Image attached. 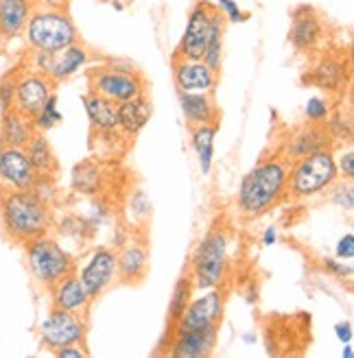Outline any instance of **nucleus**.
Returning a JSON list of instances; mask_svg holds the SVG:
<instances>
[{
	"label": "nucleus",
	"mask_w": 354,
	"mask_h": 358,
	"mask_svg": "<svg viewBox=\"0 0 354 358\" xmlns=\"http://www.w3.org/2000/svg\"><path fill=\"white\" fill-rule=\"evenodd\" d=\"M0 225L11 243L27 245L29 241L50 231V203L33 190H0Z\"/></svg>",
	"instance_id": "obj_1"
},
{
	"label": "nucleus",
	"mask_w": 354,
	"mask_h": 358,
	"mask_svg": "<svg viewBox=\"0 0 354 358\" xmlns=\"http://www.w3.org/2000/svg\"><path fill=\"white\" fill-rule=\"evenodd\" d=\"M289 162L285 157L271 155L260 162L241 179L239 186V210L245 217H262L269 212L282 196L287 194L289 184Z\"/></svg>",
	"instance_id": "obj_2"
},
{
	"label": "nucleus",
	"mask_w": 354,
	"mask_h": 358,
	"mask_svg": "<svg viewBox=\"0 0 354 358\" xmlns=\"http://www.w3.org/2000/svg\"><path fill=\"white\" fill-rule=\"evenodd\" d=\"M22 38L31 50L50 52L55 55L62 48L79 42V29L64 3L52 0H38Z\"/></svg>",
	"instance_id": "obj_3"
},
{
	"label": "nucleus",
	"mask_w": 354,
	"mask_h": 358,
	"mask_svg": "<svg viewBox=\"0 0 354 358\" xmlns=\"http://www.w3.org/2000/svg\"><path fill=\"white\" fill-rule=\"evenodd\" d=\"M337 179V159L332 151H315L302 159H295V164L289 169L287 194H291L293 199H313V196L324 194Z\"/></svg>",
	"instance_id": "obj_4"
},
{
	"label": "nucleus",
	"mask_w": 354,
	"mask_h": 358,
	"mask_svg": "<svg viewBox=\"0 0 354 358\" xmlns=\"http://www.w3.org/2000/svg\"><path fill=\"white\" fill-rule=\"evenodd\" d=\"M87 83H90V92L116 105L145 94V79L138 68L118 59L87 70Z\"/></svg>",
	"instance_id": "obj_5"
},
{
	"label": "nucleus",
	"mask_w": 354,
	"mask_h": 358,
	"mask_svg": "<svg viewBox=\"0 0 354 358\" xmlns=\"http://www.w3.org/2000/svg\"><path fill=\"white\" fill-rule=\"evenodd\" d=\"M24 258L33 280L44 289H50L52 284H57L77 268L75 258L48 234L29 241L24 245Z\"/></svg>",
	"instance_id": "obj_6"
},
{
	"label": "nucleus",
	"mask_w": 354,
	"mask_h": 358,
	"mask_svg": "<svg viewBox=\"0 0 354 358\" xmlns=\"http://www.w3.org/2000/svg\"><path fill=\"white\" fill-rule=\"evenodd\" d=\"M227 271V236L221 227L210 229L197 245L192 256V284L194 289H217Z\"/></svg>",
	"instance_id": "obj_7"
},
{
	"label": "nucleus",
	"mask_w": 354,
	"mask_h": 358,
	"mask_svg": "<svg viewBox=\"0 0 354 358\" xmlns=\"http://www.w3.org/2000/svg\"><path fill=\"white\" fill-rule=\"evenodd\" d=\"M87 336L85 317L59 308H50L40 324V338L48 350H59L66 345H83Z\"/></svg>",
	"instance_id": "obj_8"
},
{
	"label": "nucleus",
	"mask_w": 354,
	"mask_h": 358,
	"mask_svg": "<svg viewBox=\"0 0 354 358\" xmlns=\"http://www.w3.org/2000/svg\"><path fill=\"white\" fill-rule=\"evenodd\" d=\"M217 13V7L208 3V0H197L192 5L186 29L182 33V40L177 44L175 57L180 59H201L208 48L210 40V29H212V17Z\"/></svg>",
	"instance_id": "obj_9"
},
{
	"label": "nucleus",
	"mask_w": 354,
	"mask_h": 358,
	"mask_svg": "<svg viewBox=\"0 0 354 358\" xmlns=\"http://www.w3.org/2000/svg\"><path fill=\"white\" fill-rule=\"evenodd\" d=\"M79 278L92 299L110 291L114 282H118V260L116 252L110 247H97L79 271Z\"/></svg>",
	"instance_id": "obj_10"
},
{
	"label": "nucleus",
	"mask_w": 354,
	"mask_h": 358,
	"mask_svg": "<svg viewBox=\"0 0 354 358\" xmlns=\"http://www.w3.org/2000/svg\"><path fill=\"white\" fill-rule=\"evenodd\" d=\"M225 308V297L219 289H208L206 295L190 299L182 317L173 324L175 332H186V330H197L206 326H219L223 319Z\"/></svg>",
	"instance_id": "obj_11"
},
{
	"label": "nucleus",
	"mask_w": 354,
	"mask_h": 358,
	"mask_svg": "<svg viewBox=\"0 0 354 358\" xmlns=\"http://www.w3.org/2000/svg\"><path fill=\"white\" fill-rule=\"evenodd\" d=\"M55 92V83H52L46 75L38 73V70H17V81H15V101L13 107L24 116L33 118L42 110V105L48 101V96Z\"/></svg>",
	"instance_id": "obj_12"
},
{
	"label": "nucleus",
	"mask_w": 354,
	"mask_h": 358,
	"mask_svg": "<svg viewBox=\"0 0 354 358\" xmlns=\"http://www.w3.org/2000/svg\"><path fill=\"white\" fill-rule=\"evenodd\" d=\"M173 79L177 92H206L215 94L219 73L208 68L201 59L173 57Z\"/></svg>",
	"instance_id": "obj_13"
},
{
	"label": "nucleus",
	"mask_w": 354,
	"mask_h": 358,
	"mask_svg": "<svg viewBox=\"0 0 354 358\" xmlns=\"http://www.w3.org/2000/svg\"><path fill=\"white\" fill-rule=\"evenodd\" d=\"M38 182L27 151L17 147H0V186L13 190H31Z\"/></svg>",
	"instance_id": "obj_14"
},
{
	"label": "nucleus",
	"mask_w": 354,
	"mask_h": 358,
	"mask_svg": "<svg viewBox=\"0 0 354 358\" xmlns=\"http://www.w3.org/2000/svg\"><path fill=\"white\" fill-rule=\"evenodd\" d=\"M324 40V22L313 7L299 5L291 13L289 42L297 52H311Z\"/></svg>",
	"instance_id": "obj_15"
},
{
	"label": "nucleus",
	"mask_w": 354,
	"mask_h": 358,
	"mask_svg": "<svg viewBox=\"0 0 354 358\" xmlns=\"http://www.w3.org/2000/svg\"><path fill=\"white\" fill-rule=\"evenodd\" d=\"M219 338V326H206L197 330L175 332L169 345V356L173 358H206L215 352Z\"/></svg>",
	"instance_id": "obj_16"
},
{
	"label": "nucleus",
	"mask_w": 354,
	"mask_h": 358,
	"mask_svg": "<svg viewBox=\"0 0 354 358\" xmlns=\"http://www.w3.org/2000/svg\"><path fill=\"white\" fill-rule=\"evenodd\" d=\"M92 301L94 299L90 297V293H87V289L83 286L79 273H75V271L68 273L57 284L50 286V303H52V308L77 313V315H85Z\"/></svg>",
	"instance_id": "obj_17"
},
{
	"label": "nucleus",
	"mask_w": 354,
	"mask_h": 358,
	"mask_svg": "<svg viewBox=\"0 0 354 358\" xmlns=\"http://www.w3.org/2000/svg\"><path fill=\"white\" fill-rule=\"evenodd\" d=\"M322 149H330V136L326 131V127L322 122H309L306 127L297 129L289 140H287V147H285V157L287 162H295V159H302L315 151H322Z\"/></svg>",
	"instance_id": "obj_18"
},
{
	"label": "nucleus",
	"mask_w": 354,
	"mask_h": 358,
	"mask_svg": "<svg viewBox=\"0 0 354 358\" xmlns=\"http://www.w3.org/2000/svg\"><path fill=\"white\" fill-rule=\"evenodd\" d=\"M151 103L145 94H140L136 99H129L125 103L116 105V116H118V131L122 138L134 140L140 131L147 127V122L151 120Z\"/></svg>",
	"instance_id": "obj_19"
},
{
	"label": "nucleus",
	"mask_w": 354,
	"mask_h": 358,
	"mask_svg": "<svg viewBox=\"0 0 354 358\" xmlns=\"http://www.w3.org/2000/svg\"><path fill=\"white\" fill-rule=\"evenodd\" d=\"M90 59H92V52L85 44H81V42L70 44V46L62 48L59 52L52 55L48 79L52 83H62L73 75H77L81 68H85L87 64H90Z\"/></svg>",
	"instance_id": "obj_20"
},
{
	"label": "nucleus",
	"mask_w": 354,
	"mask_h": 358,
	"mask_svg": "<svg viewBox=\"0 0 354 358\" xmlns=\"http://www.w3.org/2000/svg\"><path fill=\"white\" fill-rule=\"evenodd\" d=\"M83 107L87 120H90V127L94 134L103 136V138H112L118 131V116H116V103L103 99L94 92L83 96Z\"/></svg>",
	"instance_id": "obj_21"
},
{
	"label": "nucleus",
	"mask_w": 354,
	"mask_h": 358,
	"mask_svg": "<svg viewBox=\"0 0 354 358\" xmlns=\"http://www.w3.org/2000/svg\"><path fill=\"white\" fill-rule=\"evenodd\" d=\"M35 5L38 0H0V33L7 42L22 38Z\"/></svg>",
	"instance_id": "obj_22"
},
{
	"label": "nucleus",
	"mask_w": 354,
	"mask_h": 358,
	"mask_svg": "<svg viewBox=\"0 0 354 358\" xmlns=\"http://www.w3.org/2000/svg\"><path fill=\"white\" fill-rule=\"evenodd\" d=\"M180 107L190 127L199 124H219V107L206 92H180Z\"/></svg>",
	"instance_id": "obj_23"
},
{
	"label": "nucleus",
	"mask_w": 354,
	"mask_h": 358,
	"mask_svg": "<svg viewBox=\"0 0 354 358\" xmlns=\"http://www.w3.org/2000/svg\"><path fill=\"white\" fill-rule=\"evenodd\" d=\"M118 260V280L122 284L143 282L149 271V252L145 245L132 243L116 254Z\"/></svg>",
	"instance_id": "obj_24"
},
{
	"label": "nucleus",
	"mask_w": 354,
	"mask_h": 358,
	"mask_svg": "<svg viewBox=\"0 0 354 358\" xmlns=\"http://www.w3.org/2000/svg\"><path fill=\"white\" fill-rule=\"evenodd\" d=\"M33 134H35L33 120L22 112H17L15 107L0 114V145L3 147L24 149Z\"/></svg>",
	"instance_id": "obj_25"
},
{
	"label": "nucleus",
	"mask_w": 354,
	"mask_h": 358,
	"mask_svg": "<svg viewBox=\"0 0 354 358\" xmlns=\"http://www.w3.org/2000/svg\"><path fill=\"white\" fill-rule=\"evenodd\" d=\"M24 151H27V157H29L35 175L44 177V179H55V175L59 173V162H57V155L52 151L48 138L42 131H35L31 136Z\"/></svg>",
	"instance_id": "obj_26"
},
{
	"label": "nucleus",
	"mask_w": 354,
	"mask_h": 358,
	"mask_svg": "<svg viewBox=\"0 0 354 358\" xmlns=\"http://www.w3.org/2000/svg\"><path fill=\"white\" fill-rule=\"evenodd\" d=\"M306 81L315 87L326 90V92H339L346 85V66L334 57H322L311 68Z\"/></svg>",
	"instance_id": "obj_27"
},
{
	"label": "nucleus",
	"mask_w": 354,
	"mask_h": 358,
	"mask_svg": "<svg viewBox=\"0 0 354 358\" xmlns=\"http://www.w3.org/2000/svg\"><path fill=\"white\" fill-rule=\"evenodd\" d=\"M215 136H217V124H199V127H192V149L199 157V169L204 175H210L212 171Z\"/></svg>",
	"instance_id": "obj_28"
},
{
	"label": "nucleus",
	"mask_w": 354,
	"mask_h": 358,
	"mask_svg": "<svg viewBox=\"0 0 354 358\" xmlns=\"http://www.w3.org/2000/svg\"><path fill=\"white\" fill-rule=\"evenodd\" d=\"M225 17L217 11L215 17H212V29H210V40H208V48L204 52L201 62L212 68L215 73L221 70V62H223V35H225Z\"/></svg>",
	"instance_id": "obj_29"
},
{
	"label": "nucleus",
	"mask_w": 354,
	"mask_h": 358,
	"mask_svg": "<svg viewBox=\"0 0 354 358\" xmlns=\"http://www.w3.org/2000/svg\"><path fill=\"white\" fill-rule=\"evenodd\" d=\"M73 188L83 194L99 192L101 188V169L94 162H83L73 171Z\"/></svg>",
	"instance_id": "obj_30"
},
{
	"label": "nucleus",
	"mask_w": 354,
	"mask_h": 358,
	"mask_svg": "<svg viewBox=\"0 0 354 358\" xmlns=\"http://www.w3.org/2000/svg\"><path fill=\"white\" fill-rule=\"evenodd\" d=\"M192 291H194L192 278H180V280L175 282V289H173V295H171V301H169V319H171V324H175V321L182 317V313L186 310L188 301L192 299Z\"/></svg>",
	"instance_id": "obj_31"
},
{
	"label": "nucleus",
	"mask_w": 354,
	"mask_h": 358,
	"mask_svg": "<svg viewBox=\"0 0 354 358\" xmlns=\"http://www.w3.org/2000/svg\"><path fill=\"white\" fill-rule=\"evenodd\" d=\"M62 112H59V107H57V94L52 92L50 96H48V101L42 105V110L35 114L31 120H33V127H35V131H42V134H46L48 129H52L55 124H59L62 122Z\"/></svg>",
	"instance_id": "obj_32"
},
{
	"label": "nucleus",
	"mask_w": 354,
	"mask_h": 358,
	"mask_svg": "<svg viewBox=\"0 0 354 358\" xmlns=\"http://www.w3.org/2000/svg\"><path fill=\"white\" fill-rule=\"evenodd\" d=\"M326 131H328L330 140L350 142L352 140V122H350V116H346L344 112L328 114V118H326Z\"/></svg>",
	"instance_id": "obj_33"
},
{
	"label": "nucleus",
	"mask_w": 354,
	"mask_h": 358,
	"mask_svg": "<svg viewBox=\"0 0 354 358\" xmlns=\"http://www.w3.org/2000/svg\"><path fill=\"white\" fill-rule=\"evenodd\" d=\"M332 188L334 190H330V201L337 208L346 210V212H352V208H354V190H352L350 179H346V184L337 179V182L332 184Z\"/></svg>",
	"instance_id": "obj_34"
},
{
	"label": "nucleus",
	"mask_w": 354,
	"mask_h": 358,
	"mask_svg": "<svg viewBox=\"0 0 354 358\" xmlns=\"http://www.w3.org/2000/svg\"><path fill=\"white\" fill-rule=\"evenodd\" d=\"M17 70L15 68L11 73H7L3 79H0V114L11 110L13 107V101H15V81H17Z\"/></svg>",
	"instance_id": "obj_35"
},
{
	"label": "nucleus",
	"mask_w": 354,
	"mask_h": 358,
	"mask_svg": "<svg viewBox=\"0 0 354 358\" xmlns=\"http://www.w3.org/2000/svg\"><path fill=\"white\" fill-rule=\"evenodd\" d=\"M217 11L225 17V22H229V24H239V22H245L247 15L241 7H239V3L236 0H217Z\"/></svg>",
	"instance_id": "obj_36"
},
{
	"label": "nucleus",
	"mask_w": 354,
	"mask_h": 358,
	"mask_svg": "<svg viewBox=\"0 0 354 358\" xmlns=\"http://www.w3.org/2000/svg\"><path fill=\"white\" fill-rule=\"evenodd\" d=\"M304 114H306L309 122H326V118L330 114V105L326 99L313 96V99H309V103L304 107Z\"/></svg>",
	"instance_id": "obj_37"
},
{
	"label": "nucleus",
	"mask_w": 354,
	"mask_h": 358,
	"mask_svg": "<svg viewBox=\"0 0 354 358\" xmlns=\"http://www.w3.org/2000/svg\"><path fill=\"white\" fill-rule=\"evenodd\" d=\"M129 210L136 219H147L149 214H151V201H149V196L145 190H136L132 194V199H129Z\"/></svg>",
	"instance_id": "obj_38"
},
{
	"label": "nucleus",
	"mask_w": 354,
	"mask_h": 358,
	"mask_svg": "<svg viewBox=\"0 0 354 358\" xmlns=\"http://www.w3.org/2000/svg\"><path fill=\"white\" fill-rule=\"evenodd\" d=\"M337 173H339V179H350L354 177V151L348 149L337 162Z\"/></svg>",
	"instance_id": "obj_39"
},
{
	"label": "nucleus",
	"mask_w": 354,
	"mask_h": 358,
	"mask_svg": "<svg viewBox=\"0 0 354 358\" xmlns=\"http://www.w3.org/2000/svg\"><path fill=\"white\" fill-rule=\"evenodd\" d=\"M324 266H326V271H330L334 278H350L352 275V266L334 260V258H324Z\"/></svg>",
	"instance_id": "obj_40"
},
{
	"label": "nucleus",
	"mask_w": 354,
	"mask_h": 358,
	"mask_svg": "<svg viewBox=\"0 0 354 358\" xmlns=\"http://www.w3.org/2000/svg\"><path fill=\"white\" fill-rule=\"evenodd\" d=\"M337 258L339 260H352L354 258V234L348 231V234L337 243Z\"/></svg>",
	"instance_id": "obj_41"
},
{
	"label": "nucleus",
	"mask_w": 354,
	"mask_h": 358,
	"mask_svg": "<svg viewBox=\"0 0 354 358\" xmlns=\"http://www.w3.org/2000/svg\"><path fill=\"white\" fill-rule=\"evenodd\" d=\"M55 354H57L59 358H85V356H87V352L81 350L79 345H66V348H59V350H55Z\"/></svg>",
	"instance_id": "obj_42"
},
{
	"label": "nucleus",
	"mask_w": 354,
	"mask_h": 358,
	"mask_svg": "<svg viewBox=\"0 0 354 358\" xmlns=\"http://www.w3.org/2000/svg\"><path fill=\"white\" fill-rule=\"evenodd\" d=\"M334 334L341 343H352V324L350 321H344V324H337L334 326Z\"/></svg>",
	"instance_id": "obj_43"
},
{
	"label": "nucleus",
	"mask_w": 354,
	"mask_h": 358,
	"mask_svg": "<svg viewBox=\"0 0 354 358\" xmlns=\"http://www.w3.org/2000/svg\"><path fill=\"white\" fill-rule=\"evenodd\" d=\"M276 238H278V234H276V227L271 225V227H267L264 229V234H262V245H274L276 243Z\"/></svg>",
	"instance_id": "obj_44"
},
{
	"label": "nucleus",
	"mask_w": 354,
	"mask_h": 358,
	"mask_svg": "<svg viewBox=\"0 0 354 358\" xmlns=\"http://www.w3.org/2000/svg\"><path fill=\"white\" fill-rule=\"evenodd\" d=\"M344 358H352L354 356V350H352V343H344V352H341Z\"/></svg>",
	"instance_id": "obj_45"
},
{
	"label": "nucleus",
	"mask_w": 354,
	"mask_h": 358,
	"mask_svg": "<svg viewBox=\"0 0 354 358\" xmlns=\"http://www.w3.org/2000/svg\"><path fill=\"white\" fill-rule=\"evenodd\" d=\"M5 48H7V40H5V35L0 33V55L5 52Z\"/></svg>",
	"instance_id": "obj_46"
}]
</instances>
